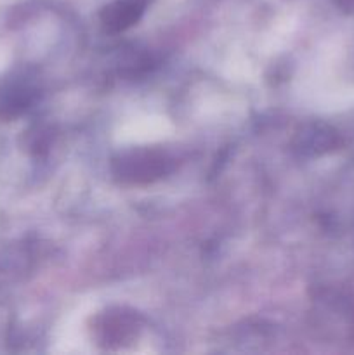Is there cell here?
I'll return each instance as SVG.
<instances>
[{"mask_svg": "<svg viewBox=\"0 0 354 355\" xmlns=\"http://www.w3.org/2000/svg\"><path fill=\"white\" fill-rule=\"evenodd\" d=\"M30 104V92L23 89H12L0 101V114L2 116H14L21 113Z\"/></svg>", "mask_w": 354, "mask_h": 355, "instance_id": "cell-3", "label": "cell"}, {"mask_svg": "<svg viewBox=\"0 0 354 355\" xmlns=\"http://www.w3.org/2000/svg\"><path fill=\"white\" fill-rule=\"evenodd\" d=\"M169 170V159L155 151H137L117 162V173L124 180L148 182L158 179Z\"/></svg>", "mask_w": 354, "mask_h": 355, "instance_id": "cell-1", "label": "cell"}, {"mask_svg": "<svg viewBox=\"0 0 354 355\" xmlns=\"http://www.w3.org/2000/svg\"><path fill=\"white\" fill-rule=\"evenodd\" d=\"M148 0H118L113 6L106 7L101 16L108 31H121L132 26L144 12Z\"/></svg>", "mask_w": 354, "mask_h": 355, "instance_id": "cell-2", "label": "cell"}]
</instances>
